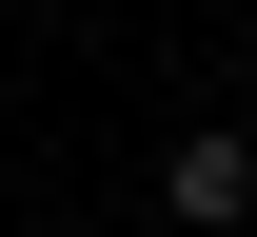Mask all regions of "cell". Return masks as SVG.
<instances>
[{
  "label": "cell",
  "instance_id": "obj_1",
  "mask_svg": "<svg viewBox=\"0 0 257 237\" xmlns=\"http://www.w3.org/2000/svg\"><path fill=\"white\" fill-rule=\"evenodd\" d=\"M159 198H178L198 237H237V217H257V138H178V158H159Z\"/></svg>",
  "mask_w": 257,
  "mask_h": 237
}]
</instances>
